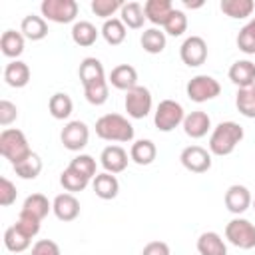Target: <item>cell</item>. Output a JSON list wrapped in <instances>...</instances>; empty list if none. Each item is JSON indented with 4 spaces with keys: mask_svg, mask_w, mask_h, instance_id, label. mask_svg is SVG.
I'll return each instance as SVG.
<instances>
[{
    "mask_svg": "<svg viewBox=\"0 0 255 255\" xmlns=\"http://www.w3.org/2000/svg\"><path fill=\"white\" fill-rule=\"evenodd\" d=\"M245 131L237 122H219L211 135H209V153L225 157L235 151V147L241 143Z\"/></svg>",
    "mask_w": 255,
    "mask_h": 255,
    "instance_id": "6da1fadb",
    "label": "cell"
},
{
    "mask_svg": "<svg viewBox=\"0 0 255 255\" xmlns=\"http://www.w3.org/2000/svg\"><path fill=\"white\" fill-rule=\"evenodd\" d=\"M96 135L104 141L126 143L133 139V126L120 114H106L96 122Z\"/></svg>",
    "mask_w": 255,
    "mask_h": 255,
    "instance_id": "7a4b0ae2",
    "label": "cell"
},
{
    "mask_svg": "<svg viewBox=\"0 0 255 255\" xmlns=\"http://www.w3.org/2000/svg\"><path fill=\"white\" fill-rule=\"evenodd\" d=\"M0 153L12 165L24 161L32 153L30 143H28L24 131L18 129V128H6V129H2V133H0Z\"/></svg>",
    "mask_w": 255,
    "mask_h": 255,
    "instance_id": "3957f363",
    "label": "cell"
},
{
    "mask_svg": "<svg viewBox=\"0 0 255 255\" xmlns=\"http://www.w3.org/2000/svg\"><path fill=\"white\" fill-rule=\"evenodd\" d=\"M185 120V110L175 100H161L153 114V124L159 131H171Z\"/></svg>",
    "mask_w": 255,
    "mask_h": 255,
    "instance_id": "277c9868",
    "label": "cell"
},
{
    "mask_svg": "<svg viewBox=\"0 0 255 255\" xmlns=\"http://www.w3.org/2000/svg\"><path fill=\"white\" fill-rule=\"evenodd\" d=\"M225 239L237 249H253L255 247V225L249 219L233 217L225 225Z\"/></svg>",
    "mask_w": 255,
    "mask_h": 255,
    "instance_id": "5b68a950",
    "label": "cell"
},
{
    "mask_svg": "<svg viewBox=\"0 0 255 255\" xmlns=\"http://www.w3.org/2000/svg\"><path fill=\"white\" fill-rule=\"evenodd\" d=\"M185 92H187V98L195 104H203V102H209L213 98H217L221 94V86L219 82L213 78V76H207V74H199V76H193L187 86H185Z\"/></svg>",
    "mask_w": 255,
    "mask_h": 255,
    "instance_id": "8992f818",
    "label": "cell"
},
{
    "mask_svg": "<svg viewBox=\"0 0 255 255\" xmlns=\"http://www.w3.org/2000/svg\"><path fill=\"white\" fill-rule=\"evenodd\" d=\"M40 12L44 20L56 24H70L78 16V2L76 0H44L40 4Z\"/></svg>",
    "mask_w": 255,
    "mask_h": 255,
    "instance_id": "52a82bcc",
    "label": "cell"
},
{
    "mask_svg": "<svg viewBox=\"0 0 255 255\" xmlns=\"http://www.w3.org/2000/svg\"><path fill=\"white\" fill-rule=\"evenodd\" d=\"M124 106H126V112L129 118L133 120H143L149 112H151V106H153V100H151V92L145 88V86H135L131 88L129 92H126V100H124Z\"/></svg>",
    "mask_w": 255,
    "mask_h": 255,
    "instance_id": "ba28073f",
    "label": "cell"
},
{
    "mask_svg": "<svg viewBox=\"0 0 255 255\" xmlns=\"http://www.w3.org/2000/svg\"><path fill=\"white\" fill-rule=\"evenodd\" d=\"M60 139H62V145L70 151H80L88 145V139H90V128L80 122V120H74V122H68L64 128H62V133H60Z\"/></svg>",
    "mask_w": 255,
    "mask_h": 255,
    "instance_id": "9c48e42d",
    "label": "cell"
},
{
    "mask_svg": "<svg viewBox=\"0 0 255 255\" xmlns=\"http://www.w3.org/2000/svg\"><path fill=\"white\" fill-rule=\"evenodd\" d=\"M179 58L189 68H197V66L205 64V60H207V42L201 36L185 38L181 48H179Z\"/></svg>",
    "mask_w": 255,
    "mask_h": 255,
    "instance_id": "30bf717a",
    "label": "cell"
},
{
    "mask_svg": "<svg viewBox=\"0 0 255 255\" xmlns=\"http://www.w3.org/2000/svg\"><path fill=\"white\" fill-rule=\"evenodd\" d=\"M179 161L191 173H205L211 169V153L201 145H187L179 153Z\"/></svg>",
    "mask_w": 255,
    "mask_h": 255,
    "instance_id": "8fae6325",
    "label": "cell"
},
{
    "mask_svg": "<svg viewBox=\"0 0 255 255\" xmlns=\"http://www.w3.org/2000/svg\"><path fill=\"white\" fill-rule=\"evenodd\" d=\"M223 201H225L227 211H231L233 215H241V213H245V211L251 207L253 197H251V193H249V189H247L245 185L233 183V185L227 187Z\"/></svg>",
    "mask_w": 255,
    "mask_h": 255,
    "instance_id": "7c38bea8",
    "label": "cell"
},
{
    "mask_svg": "<svg viewBox=\"0 0 255 255\" xmlns=\"http://www.w3.org/2000/svg\"><path fill=\"white\" fill-rule=\"evenodd\" d=\"M128 151L122 145H108L100 153V163L108 173H122L128 167Z\"/></svg>",
    "mask_w": 255,
    "mask_h": 255,
    "instance_id": "4fadbf2b",
    "label": "cell"
},
{
    "mask_svg": "<svg viewBox=\"0 0 255 255\" xmlns=\"http://www.w3.org/2000/svg\"><path fill=\"white\" fill-rule=\"evenodd\" d=\"M52 211H54V215L60 219V221H64V223H68V221H74L78 215H80V201L76 199V195L74 193H60V195H56L54 197V201H52Z\"/></svg>",
    "mask_w": 255,
    "mask_h": 255,
    "instance_id": "5bb4252c",
    "label": "cell"
},
{
    "mask_svg": "<svg viewBox=\"0 0 255 255\" xmlns=\"http://www.w3.org/2000/svg\"><path fill=\"white\" fill-rule=\"evenodd\" d=\"M181 126H183L185 135H189L191 139H199V137L207 135V131L211 129V118L205 112L195 110V112L185 114V120Z\"/></svg>",
    "mask_w": 255,
    "mask_h": 255,
    "instance_id": "9a60e30c",
    "label": "cell"
},
{
    "mask_svg": "<svg viewBox=\"0 0 255 255\" xmlns=\"http://www.w3.org/2000/svg\"><path fill=\"white\" fill-rule=\"evenodd\" d=\"M108 84H112L116 90L129 92L131 88L137 86V72H135V68L129 66V64H120V66H116V68L110 72Z\"/></svg>",
    "mask_w": 255,
    "mask_h": 255,
    "instance_id": "2e32d148",
    "label": "cell"
},
{
    "mask_svg": "<svg viewBox=\"0 0 255 255\" xmlns=\"http://www.w3.org/2000/svg\"><path fill=\"white\" fill-rule=\"evenodd\" d=\"M227 76H229V80L237 88H249V86L255 84V62H251V60H237V62L231 64Z\"/></svg>",
    "mask_w": 255,
    "mask_h": 255,
    "instance_id": "e0dca14e",
    "label": "cell"
},
{
    "mask_svg": "<svg viewBox=\"0 0 255 255\" xmlns=\"http://www.w3.org/2000/svg\"><path fill=\"white\" fill-rule=\"evenodd\" d=\"M50 211H52V203L48 201V197L44 193H32V195H28L24 199V203H22V209H20V213H24L28 217H34L38 221H42Z\"/></svg>",
    "mask_w": 255,
    "mask_h": 255,
    "instance_id": "ac0fdd59",
    "label": "cell"
},
{
    "mask_svg": "<svg viewBox=\"0 0 255 255\" xmlns=\"http://www.w3.org/2000/svg\"><path fill=\"white\" fill-rule=\"evenodd\" d=\"M92 187H94L96 195L100 199H106V201L118 197V193H120V181H118V177L114 173H108V171L98 173L92 179Z\"/></svg>",
    "mask_w": 255,
    "mask_h": 255,
    "instance_id": "d6986e66",
    "label": "cell"
},
{
    "mask_svg": "<svg viewBox=\"0 0 255 255\" xmlns=\"http://www.w3.org/2000/svg\"><path fill=\"white\" fill-rule=\"evenodd\" d=\"M4 82L10 88H24L30 82V68L22 60H12L4 68Z\"/></svg>",
    "mask_w": 255,
    "mask_h": 255,
    "instance_id": "ffe728a7",
    "label": "cell"
},
{
    "mask_svg": "<svg viewBox=\"0 0 255 255\" xmlns=\"http://www.w3.org/2000/svg\"><path fill=\"white\" fill-rule=\"evenodd\" d=\"M143 12H145V20H149L155 26H163L169 14L173 12V4L169 0H147L143 4Z\"/></svg>",
    "mask_w": 255,
    "mask_h": 255,
    "instance_id": "44dd1931",
    "label": "cell"
},
{
    "mask_svg": "<svg viewBox=\"0 0 255 255\" xmlns=\"http://www.w3.org/2000/svg\"><path fill=\"white\" fill-rule=\"evenodd\" d=\"M197 253L199 255H227V245L215 231H205L197 237Z\"/></svg>",
    "mask_w": 255,
    "mask_h": 255,
    "instance_id": "7402d4cb",
    "label": "cell"
},
{
    "mask_svg": "<svg viewBox=\"0 0 255 255\" xmlns=\"http://www.w3.org/2000/svg\"><path fill=\"white\" fill-rule=\"evenodd\" d=\"M20 32L24 34V38H28L32 42L44 40L48 36V22L42 16L28 14V16H24V20L20 24Z\"/></svg>",
    "mask_w": 255,
    "mask_h": 255,
    "instance_id": "603a6c76",
    "label": "cell"
},
{
    "mask_svg": "<svg viewBox=\"0 0 255 255\" xmlns=\"http://www.w3.org/2000/svg\"><path fill=\"white\" fill-rule=\"evenodd\" d=\"M157 157V147L151 139H137L129 147V159L137 165H149Z\"/></svg>",
    "mask_w": 255,
    "mask_h": 255,
    "instance_id": "cb8c5ba5",
    "label": "cell"
},
{
    "mask_svg": "<svg viewBox=\"0 0 255 255\" xmlns=\"http://www.w3.org/2000/svg\"><path fill=\"white\" fill-rule=\"evenodd\" d=\"M78 76H80V82L82 86H88V84H94L98 80H106V72H104V64L98 60V58H84L80 62V68H78Z\"/></svg>",
    "mask_w": 255,
    "mask_h": 255,
    "instance_id": "d4e9b609",
    "label": "cell"
},
{
    "mask_svg": "<svg viewBox=\"0 0 255 255\" xmlns=\"http://www.w3.org/2000/svg\"><path fill=\"white\" fill-rule=\"evenodd\" d=\"M24 34L22 32H16V30H6L0 38V50L6 58H12V60H18V56H22L24 52Z\"/></svg>",
    "mask_w": 255,
    "mask_h": 255,
    "instance_id": "484cf974",
    "label": "cell"
},
{
    "mask_svg": "<svg viewBox=\"0 0 255 255\" xmlns=\"http://www.w3.org/2000/svg\"><path fill=\"white\" fill-rule=\"evenodd\" d=\"M98 28L92 24V22H88V20H80V22H76L74 26H72V40H74V44L76 46H80V48H88V46H92L96 40H98Z\"/></svg>",
    "mask_w": 255,
    "mask_h": 255,
    "instance_id": "4316f807",
    "label": "cell"
},
{
    "mask_svg": "<svg viewBox=\"0 0 255 255\" xmlns=\"http://www.w3.org/2000/svg\"><path fill=\"white\" fill-rule=\"evenodd\" d=\"M219 8L225 16H229L233 20H243L253 14L255 2L253 0H221Z\"/></svg>",
    "mask_w": 255,
    "mask_h": 255,
    "instance_id": "83f0119b",
    "label": "cell"
},
{
    "mask_svg": "<svg viewBox=\"0 0 255 255\" xmlns=\"http://www.w3.org/2000/svg\"><path fill=\"white\" fill-rule=\"evenodd\" d=\"M120 20L126 24V28H131V30H139L145 22V12H143V6L139 2H128L122 6L120 10Z\"/></svg>",
    "mask_w": 255,
    "mask_h": 255,
    "instance_id": "f1b7e54d",
    "label": "cell"
},
{
    "mask_svg": "<svg viewBox=\"0 0 255 255\" xmlns=\"http://www.w3.org/2000/svg\"><path fill=\"white\" fill-rule=\"evenodd\" d=\"M48 110L54 120H68L72 116L74 102L66 92H56L48 102Z\"/></svg>",
    "mask_w": 255,
    "mask_h": 255,
    "instance_id": "f546056e",
    "label": "cell"
},
{
    "mask_svg": "<svg viewBox=\"0 0 255 255\" xmlns=\"http://www.w3.org/2000/svg\"><path fill=\"white\" fill-rule=\"evenodd\" d=\"M139 44H141V48H143L147 54H161V52L165 50L167 38H165V32H161L159 28H147V30H143V34H141Z\"/></svg>",
    "mask_w": 255,
    "mask_h": 255,
    "instance_id": "4dcf8cb0",
    "label": "cell"
},
{
    "mask_svg": "<svg viewBox=\"0 0 255 255\" xmlns=\"http://www.w3.org/2000/svg\"><path fill=\"white\" fill-rule=\"evenodd\" d=\"M100 34L104 36V40H106L110 46H120V44L126 40L128 28H126V24H124L120 18H110V20L104 22Z\"/></svg>",
    "mask_w": 255,
    "mask_h": 255,
    "instance_id": "1f68e13d",
    "label": "cell"
},
{
    "mask_svg": "<svg viewBox=\"0 0 255 255\" xmlns=\"http://www.w3.org/2000/svg\"><path fill=\"white\" fill-rule=\"evenodd\" d=\"M237 112L249 120H255V84L249 88H239L235 96Z\"/></svg>",
    "mask_w": 255,
    "mask_h": 255,
    "instance_id": "d6a6232c",
    "label": "cell"
},
{
    "mask_svg": "<svg viewBox=\"0 0 255 255\" xmlns=\"http://www.w3.org/2000/svg\"><path fill=\"white\" fill-rule=\"evenodd\" d=\"M30 243H32V239H30L26 233H22L16 225H10V227L4 231V245H6V249L12 251V253H22V251H26V249L30 247Z\"/></svg>",
    "mask_w": 255,
    "mask_h": 255,
    "instance_id": "836d02e7",
    "label": "cell"
},
{
    "mask_svg": "<svg viewBox=\"0 0 255 255\" xmlns=\"http://www.w3.org/2000/svg\"><path fill=\"white\" fill-rule=\"evenodd\" d=\"M12 167H14L16 175L22 177V179H36V177L40 175V171H42L44 165H42L40 155L32 151L24 161H20V163H16V165H12Z\"/></svg>",
    "mask_w": 255,
    "mask_h": 255,
    "instance_id": "e575fe53",
    "label": "cell"
},
{
    "mask_svg": "<svg viewBox=\"0 0 255 255\" xmlns=\"http://www.w3.org/2000/svg\"><path fill=\"white\" fill-rule=\"evenodd\" d=\"M237 48L243 54L255 56V16L239 30V34H237Z\"/></svg>",
    "mask_w": 255,
    "mask_h": 255,
    "instance_id": "d590c367",
    "label": "cell"
},
{
    "mask_svg": "<svg viewBox=\"0 0 255 255\" xmlns=\"http://www.w3.org/2000/svg\"><path fill=\"white\" fill-rule=\"evenodd\" d=\"M60 183L68 193H76V191H84L90 183V179H86L84 175H80L78 171H74L72 167H66L60 175Z\"/></svg>",
    "mask_w": 255,
    "mask_h": 255,
    "instance_id": "8d00e7d4",
    "label": "cell"
},
{
    "mask_svg": "<svg viewBox=\"0 0 255 255\" xmlns=\"http://www.w3.org/2000/svg\"><path fill=\"white\" fill-rule=\"evenodd\" d=\"M108 94H110V90H108V80H98V82H94V84L84 86V96H86V100H88L92 106H102V104H106V102H108Z\"/></svg>",
    "mask_w": 255,
    "mask_h": 255,
    "instance_id": "74e56055",
    "label": "cell"
},
{
    "mask_svg": "<svg viewBox=\"0 0 255 255\" xmlns=\"http://www.w3.org/2000/svg\"><path fill=\"white\" fill-rule=\"evenodd\" d=\"M68 167H72L74 171H78V173L84 175L86 179H94V177L98 175V173H96L98 163H96V159H94L92 155H88V153H80V155H76V157L70 161Z\"/></svg>",
    "mask_w": 255,
    "mask_h": 255,
    "instance_id": "f35d334b",
    "label": "cell"
},
{
    "mask_svg": "<svg viewBox=\"0 0 255 255\" xmlns=\"http://www.w3.org/2000/svg\"><path fill=\"white\" fill-rule=\"evenodd\" d=\"M185 30H187V16H185V12L173 8V12L169 14L167 22L163 24V32H165L167 36L177 38V36H181Z\"/></svg>",
    "mask_w": 255,
    "mask_h": 255,
    "instance_id": "ab89813d",
    "label": "cell"
},
{
    "mask_svg": "<svg viewBox=\"0 0 255 255\" xmlns=\"http://www.w3.org/2000/svg\"><path fill=\"white\" fill-rule=\"evenodd\" d=\"M90 6H92V12L106 22V20L114 18V14L118 10H122L124 2H120V0H92Z\"/></svg>",
    "mask_w": 255,
    "mask_h": 255,
    "instance_id": "60d3db41",
    "label": "cell"
},
{
    "mask_svg": "<svg viewBox=\"0 0 255 255\" xmlns=\"http://www.w3.org/2000/svg\"><path fill=\"white\" fill-rule=\"evenodd\" d=\"M16 197H18L16 185L8 177H0V205L8 207V205H12L16 201Z\"/></svg>",
    "mask_w": 255,
    "mask_h": 255,
    "instance_id": "b9f144b4",
    "label": "cell"
},
{
    "mask_svg": "<svg viewBox=\"0 0 255 255\" xmlns=\"http://www.w3.org/2000/svg\"><path fill=\"white\" fill-rule=\"evenodd\" d=\"M40 223H42V221H38V219H34V217H28V215L20 213V215H18V221H16L14 225H16L22 233H26V235L32 239V237L38 235V231H40Z\"/></svg>",
    "mask_w": 255,
    "mask_h": 255,
    "instance_id": "7bdbcfd3",
    "label": "cell"
},
{
    "mask_svg": "<svg viewBox=\"0 0 255 255\" xmlns=\"http://www.w3.org/2000/svg\"><path fill=\"white\" fill-rule=\"evenodd\" d=\"M18 118V108L16 104L8 102V100H0V126H10L12 122H16Z\"/></svg>",
    "mask_w": 255,
    "mask_h": 255,
    "instance_id": "ee69618b",
    "label": "cell"
},
{
    "mask_svg": "<svg viewBox=\"0 0 255 255\" xmlns=\"http://www.w3.org/2000/svg\"><path fill=\"white\" fill-rule=\"evenodd\" d=\"M30 255H62L60 253V247L56 241L52 239H40L32 245V253Z\"/></svg>",
    "mask_w": 255,
    "mask_h": 255,
    "instance_id": "f6af8a7d",
    "label": "cell"
},
{
    "mask_svg": "<svg viewBox=\"0 0 255 255\" xmlns=\"http://www.w3.org/2000/svg\"><path fill=\"white\" fill-rule=\"evenodd\" d=\"M141 255H169V245L165 241H149L141 249Z\"/></svg>",
    "mask_w": 255,
    "mask_h": 255,
    "instance_id": "bcb514c9",
    "label": "cell"
},
{
    "mask_svg": "<svg viewBox=\"0 0 255 255\" xmlns=\"http://www.w3.org/2000/svg\"><path fill=\"white\" fill-rule=\"evenodd\" d=\"M187 8H199V6H203V2H189V0H185L183 2Z\"/></svg>",
    "mask_w": 255,
    "mask_h": 255,
    "instance_id": "7dc6e473",
    "label": "cell"
},
{
    "mask_svg": "<svg viewBox=\"0 0 255 255\" xmlns=\"http://www.w3.org/2000/svg\"><path fill=\"white\" fill-rule=\"evenodd\" d=\"M251 205H253V209H255V199H253V203H251Z\"/></svg>",
    "mask_w": 255,
    "mask_h": 255,
    "instance_id": "c3c4849f",
    "label": "cell"
}]
</instances>
